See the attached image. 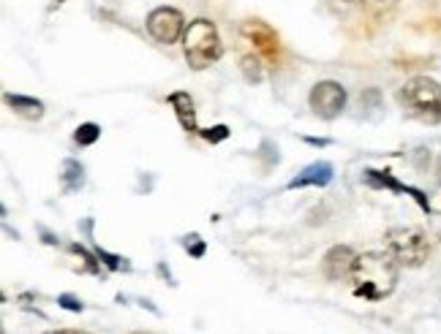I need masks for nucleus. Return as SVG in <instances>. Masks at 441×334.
<instances>
[{
  "label": "nucleus",
  "mask_w": 441,
  "mask_h": 334,
  "mask_svg": "<svg viewBox=\"0 0 441 334\" xmlns=\"http://www.w3.org/2000/svg\"><path fill=\"white\" fill-rule=\"evenodd\" d=\"M398 264L390 250H368L360 253L354 266H351V283H354V296L368 299V302H381L387 299L398 286Z\"/></svg>",
  "instance_id": "nucleus-1"
},
{
  "label": "nucleus",
  "mask_w": 441,
  "mask_h": 334,
  "mask_svg": "<svg viewBox=\"0 0 441 334\" xmlns=\"http://www.w3.org/2000/svg\"><path fill=\"white\" fill-rule=\"evenodd\" d=\"M183 52H185V60H188V65L194 71L210 68L224 55L221 36H218V31H215V25L210 19L199 16L194 22H188V28L183 33Z\"/></svg>",
  "instance_id": "nucleus-2"
},
{
  "label": "nucleus",
  "mask_w": 441,
  "mask_h": 334,
  "mask_svg": "<svg viewBox=\"0 0 441 334\" xmlns=\"http://www.w3.org/2000/svg\"><path fill=\"white\" fill-rule=\"evenodd\" d=\"M403 109L411 117L427 122H441V85L430 76H414L398 92Z\"/></svg>",
  "instance_id": "nucleus-3"
},
{
  "label": "nucleus",
  "mask_w": 441,
  "mask_h": 334,
  "mask_svg": "<svg viewBox=\"0 0 441 334\" xmlns=\"http://www.w3.org/2000/svg\"><path fill=\"white\" fill-rule=\"evenodd\" d=\"M387 250L400 266L420 269L430 256V242L420 228H390L387 231Z\"/></svg>",
  "instance_id": "nucleus-4"
},
{
  "label": "nucleus",
  "mask_w": 441,
  "mask_h": 334,
  "mask_svg": "<svg viewBox=\"0 0 441 334\" xmlns=\"http://www.w3.org/2000/svg\"><path fill=\"white\" fill-rule=\"evenodd\" d=\"M308 104H311L316 117H321V120H335L346 109V87L341 82H335V79L316 82L311 95H308Z\"/></svg>",
  "instance_id": "nucleus-5"
},
{
  "label": "nucleus",
  "mask_w": 441,
  "mask_h": 334,
  "mask_svg": "<svg viewBox=\"0 0 441 334\" xmlns=\"http://www.w3.org/2000/svg\"><path fill=\"white\" fill-rule=\"evenodd\" d=\"M147 33L158 44H175L180 36L185 33V19L177 9L169 6H158L147 14Z\"/></svg>",
  "instance_id": "nucleus-6"
},
{
  "label": "nucleus",
  "mask_w": 441,
  "mask_h": 334,
  "mask_svg": "<svg viewBox=\"0 0 441 334\" xmlns=\"http://www.w3.org/2000/svg\"><path fill=\"white\" fill-rule=\"evenodd\" d=\"M363 174H365V183L370 185V188H387V190H395V193H406V196H411L414 201H417V204H420V210H422V212H430V201H427V196L422 193V190H420V188H411V185L398 183L390 171L365 168Z\"/></svg>",
  "instance_id": "nucleus-7"
},
{
  "label": "nucleus",
  "mask_w": 441,
  "mask_h": 334,
  "mask_svg": "<svg viewBox=\"0 0 441 334\" xmlns=\"http://www.w3.org/2000/svg\"><path fill=\"white\" fill-rule=\"evenodd\" d=\"M357 261V253L351 250L349 244H335L324 253V261H321V269L327 274V280H343V277H351V266Z\"/></svg>",
  "instance_id": "nucleus-8"
},
{
  "label": "nucleus",
  "mask_w": 441,
  "mask_h": 334,
  "mask_svg": "<svg viewBox=\"0 0 441 334\" xmlns=\"http://www.w3.org/2000/svg\"><path fill=\"white\" fill-rule=\"evenodd\" d=\"M333 174H335L333 163L319 161V163L305 166L297 177H291L286 188H289V190H297V188H324V185L333 183Z\"/></svg>",
  "instance_id": "nucleus-9"
},
{
  "label": "nucleus",
  "mask_w": 441,
  "mask_h": 334,
  "mask_svg": "<svg viewBox=\"0 0 441 334\" xmlns=\"http://www.w3.org/2000/svg\"><path fill=\"white\" fill-rule=\"evenodd\" d=\"M169 107L175 109V114H177V122L183 125V131L188 134H199L202 128L197 125V109H194V98L188 95V92L177 90L169 95Z\"/></svg>",
  "instance_id": "nucleus-10"
},
{
  "label": "nucleus",
  "mask_w": 441,
  "mask_h": 334,
  "mask_svg": "<svg viewBox=\"0 0 441 334\" xmlns=\"http://www.w3.org/2000/svg\"><path fill=\"white\" fill-rule=\"evenodd\" d=\"M3 101H6V107L11 109V112L22 114V117H28V120H38V117L44 114V104H41V101H36V98H28V95L6 92V95H3Z\"/></svg>",
  "instance_id": "nucleus-11"
},
{
  "label": "nucleus",
  "mask_w": 441,
  "mask_h": 334,
  "mask_svg": "<svg viewBox=\"0 0 441 334\" xmlns=\"http://www.w3.org/2000/svg\"><path fill=\"white\" fill-rule=\"evenodd\" d=\"M243 33L254 38V44H256L259 49H264L267 55H275L278 38H275V33L270 31L267 25H261V22H248V25H243Z\"/></svg>",
  "instance_id": "nucleus-12"
},
{
  "label": "nucleus",
  "mask_w": 441,
  "mask_h": 334,
  "mask_svg": "<svg viewBox=\"0 0 441 334\" xmlns=\"http://www.w3.org/2000/svg\"><path fill=\"white\" fill-rule=\"evenodd\" d=\"M82 185H85V166L74 158H68L63 163V188H66V193H74Z\"/></svg>",
  "instance_id": "nucleus-13"
},
{
  "label": "nucleus",
  "mask_w": 441,
  "mask_h": 334,
  "mask_svg": "<svg viewBox=\"0 0 441 334\" xmlns=\"http://www.w3.org/2000/svg\"><path fill=\"white\" fill-rule=\"evenodd\" d=\"M95 256H98V261L107 266L109 272H131V264H128V259L115 256V253H109V250H104V247H95Z\"/></svg>",
  "instance_id": "nucleus-14"
},
{
  "label": "nucleus",
  "mask_w": 441,
  "mask_h": 334,
  "mask_svg": "<svg viewBox=\"0 0 441 334\" xmlns=\"http://www.w3.org/2000/svg\"><path fill=\"white\" fill-rule=\"evenodd\" d=\"M98 139H101V125H95V122H82L74 134V141L79 147H90Z\"/></svg>",
  "instance_id": "nucleus-15"
},
{
  "label": "nucleus",
  "mask_w": 441,
  "mask_h": 334,
  "mask_svg": "<svg viewBox=\"0 0 441 334\" xmlns=\"http://www.w3.org/2000/svg\"><path fill=\"white\" fill-rule=\"evenodd\" d=\"M68 250L71 253H76L79 259H82V272H90V274H98L101 272V264H98V256H93V253H88L85 247L79 242H74V244H68Z\"/></svg>",
  "instance_id": "nucleus-16"
},
{
  "label": "nucleus",
  "mask_w": 441,
  "mask_h": 334,
  "mask_svg": "<svg viewBox=\"0 0 441 334\" xmlns=\"http://www.w3.org/2000/svg\"><path fill=\"white\" fill-rule=\"evenodd\" d=\"M240 68H243V74H245V79L251 82V85H259L261 82V63H259V58L256 55H245L243 60H240Z\"/></svg>",
  "instance_id": "nucleus-17"
},
{
  "label": "nucleus",
  "mask_w": 441,
  "mask_h": 334,
  "mask_svg": "<svg viewBox=\"0 0 441 334\" xmlns=\"http://www.w3.org/2000/svg\"><path fill=\"white\" fill-rule=\"evenodd\" d=\"M229 125H224V122H218V125H213V128H204V131H199V136L204 139V141H210V144H221V141H227L229 139Z\"/></svg>",
  "instance_id": "nucleus-18"
},
{
  "label": "nucleus",
  "mask_w": 441,
  "mask_h": 334,
  "mask_svg": "<svg viewBox=\"0 0 441 334\" xmlns=\"http://www.w3.org/2000/svg\"><path fill=\"white\" fill-rule=\"evenodd\" d=\"M183 247L188 250V256H194V259H202V256H204V250H207V244H204V239H202L199 234H191V237H185V239H183Z\"/></svg>",
  "instance_id": "nucleus-19"
},
{
  "label": "nucleus",
  "mask_w": 441,
  "mask_h": 334,
  "mask_svg": "<svg viewBox=\"0 0 441 334\" xmlns=\"http://www.w3.org/2000/svg\"><path fill=\"white\" fill-rule=\"evenodd\" d=\"M58 304H61L63 310H68V313H82V310H85L82 299H76L74 293H61V296H58Z\"/></svg>",
  "instance_id": "nucleus-20"
},
{
  "label": "nucleus",
  "mask_w": 441,
  "mask_h": 334,
  "mask_svg": "<svg viewBox=\"0 0 441 334\" xmlns=\"http://www.w3.org/2000/svg\"><path fill=\"white\" fill-rule=\"evenodd\" d=\"M305 141H308L311 147H327V144H333L330 139H316V136H305Z\"/></svg>",
  "instance_id": "nucleus-21"
},
{
  "label": "nucleus",
  "mask_w": 441,
  "mask_h": 334,
  "mask_svg": "<svg viewBox=\"0 0 441 334\" xmlns=\"http://www.w3.org/2000/svg\"><path fill=\"white\" fill-rule=\"evenodd\" d=\"M49 334H85V332H74V329H63V332H49Z\"/></svg>",
  "instance_id": "nucleus-22"
},
{
  "label": "nucleus",
  "mask_w": 441,
  "mask_h": 334,
  "mask_svg": "<svg viewBox=\"0 0 441 334\" xmlns=\"http://www.w3.org/2000/svg\"><path fill=\"white\" fill-rule=\"evenodd\" d=\"M373 3H384V0H373Z\"/></svg>",
  "instance_id": "nucleus-23"
},
{
  "label": "nucleus",
  "mask_w": 441,
  "mask_h": 334,
  "mask_svg": "<svg viewBox=\"0 0 441 334\" xmlns=\"http://www.w3.org/2000/svg\"><path fill=\"white\" fill-rule=\"evenodd\" d=\"M137 334H139V332H137Z\"/></svg>",
  "instance_id": "nucleus-24"
}]
</instances>
